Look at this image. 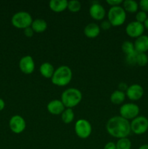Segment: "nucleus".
Instances as JSON below:
<instances>
[{"label":"nucleus","mask_w":148,"mask_h":149,"mask_svg":"<svg viewBox=\"0 0 148 149\" xmlns=\"http://www.w3.org/2000/svg\"><path fill=\"white\" fill-rule=\"evenodd\" d=\"M148 63V56L146 53H138L136 58V65L145 66Z\"/></svg>","instance_id":"nucleus-26"},{"label":"nucleus","mask_w":148,"mask_h":149,"mask_svg":"<svg viewBox=\"0 0 148 149\" xmlns=\"http://www.w3.org/2000/svg\"><path fill=\"white\" fill-rule=\"evenodd\" d=\"M126 95L128 98L133 101L139 100L144 95V89L140 84H133L129 86L126 91Z\"/></svg>","instance_id":"nucleus-12"},{"label":"nucleus","mask_w":148,"mask_h":149,"mask_svg":"<svg viewBox=\"0 0 148 149\" xmlns=\"http://www.w3.org/2000/svg\"><path fill=\"white\" fill-rule=\"evenodd\" d=\"M122 51L124 52V54L126 55H129V54L132 53V52H135V48L133 43H132L131 42H129V41H125L123 44H122L121 46Z\"/></svg>","instance_id":"nucleus-24"},{"label":"nucleus","mask_w":148,"mask_h":149,"mask_svg":"<svg viewBox=\"0 0 148 149\" xmlns=\"http://www.w3.org/2000/svg\"><path fill=\"white\" fill-rule=\"evenodd\" d=\"M30 27L36 33H42L47 29V23L44 19L37 18L33 20Z\"/></svg>","instance_id":"nucleus-19"},{"label":"nucleus","mask_w":148,"mask_h":149,"mask_svg":"<svg viewBox=\"0 0 148 149\" xmlns=\"http://www.w3.org/2000/svg\"><path fill=\"white\" fill-rule=\"evenodd\" d=\"M81 8V4L78 0H71L68 3V9L71 13H78Z\"/></svg>","instance_id":"nucleus-25"},{"label":"nucleus","mask_w":148,"mask_h":149,"mask_svg":"<svg viewBox=\"0 0 148 149\" xmlns=\"http://www.w3.org/2000/svg\"><path fill=\"white\" fill-rule=\"evenodd\" d=\"M128 87H129L127 86V84H125V83H123V82L120 83V84H119V85H118L119 90H120V91H122V92H124V93H125V91H126V90H127Z\"/></svg>","instance_id":"nucleus-34"},{"label":"nucleus","mask_w":148,"mask_h":149,"mask_svg":"<svg viewBox=\"0 0 148 149\" xmlns=\"http://www.w3.org/2000/svg\"><path fill=\"white\" fill-rule=\"evenodd\" d=\"M106 2L111 7H116V6H120V4L123 3V1L122 0H107Z\"/></svg>","instance_id":"nucleus-31"},{"label":"nucleus","mask_w":148,"mask_h":149,"mask_svg":"<svg viewBox=\"0 0 148 149\" xmlns=\"http://www.w3.org/2000/svg\"><path fill=\"white\" fill-rule=\"evenodd\" d=\"M4 107H5V103H4V101L3 100V99H1V97H0V111H2L3 109H4Z\"/></svg>","instance_id":"nucleus-35"},{"label":"nucleus","mask_w":148,"mask_h":149,"mask_svg":"<svg viewBox=\"0 0 148 149\" xmlns=\"http://www.w3.org/2000/svg\"><path fill=\"white\" fill-rule=\"evenodd\" d=\"M9 126L12 132L15 134H20L26 129V123L25 119L21 116L15 115L10 119Z\"/></svg>","instance_id":"nucleus-10"},{"label":"nucleus","mask_w":148,"mask_h":149,"mask_svg":"<svg viewBox=\"0 0 148 149\" xmlns=\"http://www.w3.org/2000/svg\"><path fill=\"white\" fill-rule=\"evenodd\" d=\"M33 33H34V31L31 29V27H28L24 29V34L26 37H32L33 36Z\"/></svg>","instance_id":"nucleus-32"},{"label":"nucleus","mask_w":148,"mask_h":149,"mask_svg":"<svg viewBox=\"0 0 148 149\" xmlns=\"http://www.w3.org/2000/svg\"><path fill=\"white\" fill-rule=\"evenodd\" d=\"M73 72L71 68L67 65H61L55 69L51 80L55 85L65 87L71 82Z\"/></svg>","instance_id":"nucleus-2"},{"label":"nucleus","mask_w":148,"mask_h":149,"mask_svg":"<svg viewBox=\"0 0 148 149\" xmlns=\"http://www.w3.org/2000/svg\"><path fill=\"white\" fill-rule=\"evenodd\" d=\"M82 100V93L76 88L66 89L61 95V101L66 109H73Z\"/></svg>","instance_id":"nucleus-3"},{"label":"nucleus","mask_w":148,"mask_h":149,"mask_svg":"<svg viewBox=\"0 0 148 149\" xmlns=\"http://www.w3.org/2000/svg\"><path fill=\"white\" fill-rule=\"evenodd\" d=\"M11 23L12 26L17 29H25L28 27H30L33 23V18L28 12L20 11L13 15Z\"/></svg>","instance_id":"nucleus-5"},{"label":"nucleus","mask_w":148,"mask_h":149,"mask_svg":"<svg viewBox=\"0 0 148 149\" xmlns=\"http://www.w3.org/2000/svg\"><path fill=\"white\" fill-rule=\"evenodd\" d=\"M139 107L133 103H127L122 105L120 108V114L124 119H135L139 116Z\"/></svg>","instance_id":"nucleus-8"},{"label":"nucleus","mask_w":148,"mask_h":149,"mask_svg":"<svg viewBox=\"0 0 148 149\" xmlns=\"http://www.w3.org/2000/svg\"><path fill=\"white\" fill-rule=\"evenodd\" d=\"M106 130L109 135L118 139L127 138L131 131L129 121L120 116L110 118L106 124Z\"/></svg>","instance_id":"nucleus-1"},{"label":"nucleus","mask_w":148,"mask_h":149,"mask_svg":"<svg viewBox=\"0 0 148 149\" xmlns=\"http://www.w3.org/2000/svg\"><path fill=\"white\" fill-rule=\"evenodd\" d=\"M75 113L72 109H65L61 114V119L65 124H71L74 120Z\"/></svg>","instance_id":"nucleus-22"},{"label":"nucleus","mask_w":148,"mask_h":149,"mask_svg":"<svg viewBox=\"0 0 148 149\" xmlns=\"http://www.w3.org/2000/svg\"><path fill=\"white\" fill-rule=\"evenodd\" d=\"M75 132L78 138L81 139L88 138L91 135L92 127L91 125L86 119H78L75 124Z\"/></svg>","instance_id":"nucleus-6"},{"label":"nucleus","mask_w":148,"mask_h":149,"mask_svg":"<svg viewBox=\"0 0 148 149\" xmlns=\"http://www.w3.org/2000/svg\"><path fill=\"white\" fill-rule=\"evenodd\" d=\"M145 29L143 23H139V22L134 20V21L130 22L126 26V32L129 36L136 39L144 34Z\"/></svg>","instance_id":"nucleus-9"},{"label":"nucleus","mask_w":148,"mask_h":149,"mask_svg":"<svg viewBox=\"0 0 148 149\" xmlns=\"http://www.w3.org/2000/svg\"><path fill=\"white\" fill-rule=\"evenodd\" d=\"M139 7L141 11L147 13L148 12V0H141L139 3Z\"/></svg>","instance_id":"nucleus-29"},{"label":"nucleus","mask_w":148,"mask_h":149,"mask_svg":"<svg viewBox=\"0 0 148 149\" xmlns=\"http://www.w3.org/2000/svg\"><path fill=\"white\" fill-rule=\"evenodd\" d=\"M107 18L112 26H120L126 20V13L120 6L111 7L107 13Z\"/></svg>","instance_id":"nucleus-4"},{"label":"nucleus","mask_w":148,"mask_h":149,"mask_svg":"<svg viewBox=\"0 0 148 149\" xmlns=\"http://www.w3.org/2000/svg\"><path fill=\"white\" fill-rule=\"evenodd\" d=\"M133 45L135 50L138 53H145L148 51V36L143 34L136 38Z\"/></svg>","instance_id":"nucleus-15"},{"label":"nucleus","mask_w":148,"mask_h":149,"mask_svg":"<svg viewBox=\"0 0 148 149\" xmlns=\"http://www.w3.org/2000/svg\"><path fill=\"white\" fill-rule=\"evenodd\" d=\"M116 149H131V142L128 138H120L115 143Z\"/></svg>","instance_id":"nucleus-23"},{"label":"nucleus","mask_w":148,"mask_h":149,"mask_svg":"<svg viewBox=\"0 0 148 149\" xmlns=\"http://www.w3.org/2000/svg\"><path fill=\"white\" fill-rule=\"evenodd\" d=\"M147 13L143 11H139L136 13V21L139 22V23H144L145 22V20L147 18Z\"/></svg>","instance_id":"nucleus-28"},{"label":"nucleus","mask_w":148,"mask_h":149,"mask_svg":"<svg viewBox=\"0 0 148 149\" xmlns=\"http://www.w3.org/2000/svg\"><path fill=\"white\" fill-rule=\"evenodd\" d=\"M39 71L43 77L46 79H52L55 69L52 64L49 62H45L41 65Z\"/></svg>","instance_id":"nucleus-18"},{"label":"nucleus","mask_w":148,"mask_h":149,"mask_svg":"<svg viewBox=\"0 0 148 149\" xmlns=\"http://www.w3.org/2000/svg\"><path fill=\"white\" fill-rule=\"evenodd\" d=\"M89 15L93 19L96 20H102L106 15V11L103 6L100 4L98 1L94 2L90 7Z\"/></svg>","instance_id":"nucleus-13"},{"label":"nucleus","mask_w":148,"mask_h":149,"mask_svg":"<svg viewBox=\"0 0 148 149\" xmlns=\"http://www.w3.org/2000/svg\"><path fill=\"white\" fill-rule=\"evenodd\" d=\"M47 111L49 113L53 115L62 114L65 110V106L63 105L61 100H51L47 104Z\"/></svg>","instance_id":"nucleus-14"},{"label":"nucleus","mask_w":148,"mask_h":149,"mask_svg":"<svg viewBox=\"0 0 148 149\" xmlns=\"http://www.w3.org/2000/svg\"><path fill=\"white\" fill-rule=\"evenodd\" d=\"M20 71L26 74H30L34 71L35 62L30 55H26L20 58L19 61Z\"/></svg>","instance_id":"nucleus-11"},{"label":"nucleus","mask_w":148,"mask_h":149,"mask_svg":"<svg viewBox=\"0 0 148 149\" xmlns=\"http://www.w3.org/2000/svg\"><path fill=\"white\" fill-rule=\"evenodd\" d=\"M111 24H110V22L108 21V20H103L102 22L101 23V25H100V29H103V30L104 31H107L108 30V29H110V28H111Z\"/></svg>","instance_id":"nucleus-30"},{"label":"nucleus","mask_w":148,"mask_h":149,"mask_svg":"<svg viewBox=\"0 0 148 149\" xmlns=\"http://www.w3.org/2000/svg\"><path fill=\"white\" fill-rule=\"evenodd\" d=\"M104 149H116V145L113 142H108L105 144Z\"/></svg>","instance_id":"nucleus-33"},{"label":"nucleus","mask_w":148,"mask_h":149,"mask_svg":"<svg viewBox=\"0 0 148 149\" xmlns=\"http://www.w3.org/2000/svg\"><path fill=\"white\" fill-rule=\"evenodd\" d=\"M138 149H148V144H144V145H142Z\"/></svg>","instance_id":"nucleus-36"},{"label":"nucleus","mask_w":148,"mask_h":149,"mask_svg":"<svg viewBox=\"0 0 148 149\" xmlns=\"http://www.w3.org/2000/svg\"><path fill=\"white\" fill-rule=\"evenodd\" d=\"M126 96V93L124 92H122L119 90H115L110 95V101L115 105H120L124 101Z\"/></svg>","instance_id":"nucleus-20"},{"label":"nucleus","mask_w":148,"mask_h":149,"mask_svg":"<svg viewBox=\"0 0 148 149\" xmlns=\"http://www.w3.org/2000/svg\"><path fill=\"white\" fill-rule=\"evenodd\" d=\"M123 6L126 13H136L139 8V4L134 0H125L123 1Z\"/></svg>","instance_id":"nucleus-21"},{"label":"nucleus","mask_w":148,"mask_h":149,"mask_svg":"<svg viewBox=\"0 0 148 149\" xmlns=\"http://www.w3.org/2000/svg\"><path fill=\"white\" fill-rule=\"evenodd\" d=\"M131 130L138 135H143L148 130V119L145 116H138L130 122Z\"/></svg>","instance_id":"nucleus-7"},{"label":"nucleus","mask_w":148,"mask_h":149,"mask_svg":"<svg viewBox=\"0 0 148 149\" xmlns=\"http://www.w3.org/2000/svg\"><path fill=\"white\" fill-rule=\"evenodd\" d=\"M67 0H51L49 3V8L55 13H62L68 8Z\"/></svg>","instance_id":"nucleus-17"},{"label":"nucleus","mask_w":148,"mask_h":149,"mask_svg":"<svg viewBox=\"0 0 148 149\" xmlns=\"http://www.w3.org/2000/svg\"><path fill=\"white\" fill-rule=\"evenodd\" d=\"M143 25H144V26H145V29H147L148 30V17L147 18V20H145V23H143Z\"/></svg>","instance_id":"nucleus-37"},{"label":"nucleus","mask_w":148,"mask_h":149,"mask_svg":"<svg viewBox=\"0 0 148 149\" xmlns=\"http://www.w3.org/2000/svg\"><path fill=\"white\" fill-rule=\"evenodd\" d=\"M137 52H133L129 55H126V61L129 65H134L136 64V58H137Z\"/></svg>","instance_id":"nucleus-27"},{"label":"nucleus","mask_w":148,"mask_h":149,"mask_svg":"<svg viewBox=\"0 0 148 149\" xmlns=\"http://www.w3.org/2000/svg\"><path fill=\"white\" fill-rule=\"evenodd\" d=\"M84 35L89 39H94V38L97 37L100 33V26L94 23H89L84 28Z\"/></svg>","instance_id":"nucleus-16"}]
</instances>
